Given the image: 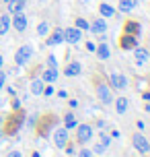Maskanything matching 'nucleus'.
I'll use <instances>...</instances> for the list:
<instances>
[{"label":"nucleus","mask_w":150,"mask_h":157,"mask_svg":"<svg viewBox=\"0 0 150 157\" xmlns=\"http://www.w3.org/2000/svg\"><path fill=\"white\" fill-rule=\"evenodd\" d=\"M31 56H33V48L31 46H21L19 48V52H16V56H15V60H16V64H27L29 60H31Z\"/></svg>","instance_id":"1"},{"label":"nucleus","mask_w":150,"mask_h":157,"mask_svg":"<svg viewBox=\"0 0 150 157\" xmlns=\"http://www.w3.org/2000/svg\"><path fill=\"white\" fill-rule=\"evenodd\" d=\"M54 143H55V147L64 149V147L68 145V130H66V128H60V130H55V132H54Z\"/></svg>","instance_id":"2"},{"label":"nucleus","mask_w":150,"mask_h":157,"mask_svg":"<svg viewBox=\"0 0 150 157\" xmlns=\"http://www.w3.org/2000/svg\"><path fill=\"white\" fill-rule=\"evenodd\" d=\"M134 147L140 151V153H148L150 143L146 141V136H142V134H134Z\"/></svg>","instance_id":"3"},{"label":"nucleus","mask_w":150,"mask_h":157,"mask_svg":"<svg viewBox=\"0 0 150 157\" xmlns=\"http://www.w3.org/2000/svg\"><path fill=\"white\" fill-rule=\"evenodd\" d=\"M10 25L15 27L16 31H25V29H27V17H25L23 13H15V19L10 21Z\"/></svg>","instance_id":"4"},{"label":"nucleus","mask_w":150,"mask_h":157,"mask_svg":"<svg viewBox=\"0 0 150 157\" xmlns=\"http://www.w3.org/2000/svg\"><path fill=\"white\" fill-rule=\"evenodd\" d=\"M76 136H78V141H80V143L91 141V139H93V128H91L88 124L78 126V132H76Z\"/></svg>","instance_id":"5"},{"label":"nucleus","mask_w":150,"mask_h":157,"mask_svg":"<svg viewBox=\"0 0 150 157\" xmlns=\"http://www.w3.org/2000/svg\"><path fill=\"white\" fill-rule=\"evenodd\" d=\"M111 85H113V89H126L127 78L123 75H119V72H111Z\"/></svg>","instance_id":"6"},{"label":"nucleus","mask_w":150,"mask_h":157,"mask_svg":"<svg viewBox=\"0 0 150 157\" xmlns=\"http://www.w3.org/2000/svg\"><path fill=\"white\" fill-rule=\"evenodd\" d=\"M97 95H99V99L103 103H111V91L107 85H99L97 87Z\"/></svg>","instance_id":"7"},{"label":"nucleus","mask_w":150,"mask_h":157,"mask_svg":"<svg viewBox=\"0 0 150 157\" xmlns=\"http://www.w3.org/2000/svg\"><path fill=\"white\" fill-rule=\"evenodd\" d=\"M64 39L68 41V44H76L80 39V29H74V27H70L68 31H64Z\"/></svg>","instance_id":"8"},{"label":"nucleus","mask_w":150,"mask_h":157,"mask_svg":"<svg viewBox=\"0 0 150 157\" xmlns=\"http://www.w3.org/2000/svg\"><path fill=\"white\" fill-rule=\"evenodd\" d=\"M60 41H64V31H62V29H55V31L52 33V37L48 39V44H49V46H58Z\"/></svg>","instance_id":"9"},{"label":"nucleus","mask_w":150,"mask_h":157,"mask_svg":"<svg viewBox=\"0 0 150 157\" xmlns=\"http://www.w3.org/2000/svg\"><path fill=\"white\" fill-rule=\"evenodd\" d=\"M55 78H58V71H55L54 66H52V68H48V71L41 75V81H45V83H54Z\"/></svg>","instance_id":"10"},{"label":"nucleus","mask_w":150,"mask_h":157,"mask_svg":"<svg viewBox=\"0 0 150 157\" xmlns=\"http://www.w3.org/2000/svg\"><path fill=\"white\" fill-rule=\"evenodd\" d=\"M25 6V0H8V10L10 13H21Z\"/></svg>","instance_id":"11"},{"label":"nucleus","mask_w":150,"mask_h":157,"mask_svg":"<svg viewBox=\"0 0 150 157\" xmlns=\"http://www.w3.org/2000/svg\"><path fill=\"white\" fill-rule=\"evenodd\" d=\"M66 75H68V77H78L80 75V64L78 62H70L68 66H66Z\"/></svg>","instance_id":"12"},{"label":"nucleus","mask_w":150,"mask_h":157,"mask_svg":"<svg viewBox=\"0 0 150 157\" xmlns=\"http://www.w3.org/2000/svg\"><path fill=\"white\" fill-rule=\"evenodd\" d=\"M31 93L33 95H41V93H43V81H41V78L31 81Z\"/></svg>","instance_id":"13"},{"label":"nucleus","mask_w":150,"mask_h":157,"mask_svg":"<svg viewBox=\"0 0 150 157\" xmlns=\"http://www.w3.org/2000/svg\"><path fill=\"white\" fill-rule=\"evenodd\" d=\"M121 48H123V50H134L136 48V37L134 35H126V37L121 39Z\"/></svg>","instance_id":"14"},{"label":"nucleus","mask_w":150,"mask_h":157,"mask_svg":"<svg viewBox=\"0 0 150 157\" xmlns=\"http://www.w3.org/2000/svg\"><path fill=\"white\" fill-rule=\"evenodd\" d=\"M8 29H10V17L2 15V17H0V35H4Z\"/></svg>","instance_id":"15"},{"label":"nucleus","mask_w":150,"mask_h":157,"mask_svg":"<svg viewBox=\"0 0 150 157\" xmlns=\"http://www.w3.org/2000/svg\"><path fill=\"white\" fill-rule=\"evenodd\" d=\"M136 6V0H119V10L121 13H130Z\"/></svg>","instance_id":"16"},{"label":"nucleus","mask_w":150,"mask_h":157,"mask_svg":"<svg viewBox=\"0 0 150 157\" xmlns=\"http://www.w3.org/2000/svg\"><path fill=\"white\" fill-rule=\"evenodd\" d=\"M91 29L95 33H105V29H107V23L103 21V19H99V21H95V23L91 25Z\"/></svg>","instance_id":"17"},{"label":"nucleus","mask_w":150,"mask_h":157,"mask_svg":"<svg viewBox=\"0 0 150 157\" xmlns=\"http://www.w3.org/2000/svg\"><path fill=\"white\" fill-rule=\"evenodd\" d=\"M99 10H101V17H113L115 15V8L111 6V4H101Z\"/></svg>","instance_id":"18"},{"label":"nucleus","mask_w":150,"mask_h":157,"mask_svg":"<svg viewBox=\"0 0 150 157\" xmlns=\"http://www.w3.org/2000/svg\"><path fill=\"white\" fill-rule=\"evenodd\" d=\"M115 110H117V114H126V110H127V99H126V97H119V99H117Z\"/></svg>","instance_id":"19"},{"label":"nucleus","mask_w":150,"mask_h":157,"mask_svg":"<svg viewBox=\"0 0 150 157\" xmlns=\"http://www.w3.org/2000/svg\"><path fill=\"white\" fill-rule=\"evenodd\" d=\"M134 50H136V60H138V62H146L148 52H146V50H142V48H134Z\"/></svg>","instance_id":"20"},{"label":"nucleus","mask_w":150,"mask_h":157,"mask_svg":"<svg viewBox=\"0 0 150 157\" xmlns=\"http://www.w3.org/2000/svg\"><path fill=\"white\" fill-rule=\"evenodd\" d=\"M97 54L101 56L103 60H107V58H109V46H105V44H101V46L97 48Z\"/></svg>","instance_id":"21"},{"label":"nucleus","mask_w":150,"mask_h":157,"mask_svg":"<svg viewBox=\"0 0 150 157\" xmlns=\"http://www.w3.org/2000/svg\"><path fill=\"white\" fill-rule=\"evenodd\" d=\"M107 147H109V139H107V136H103V141L95 147V151H97V153H103V151L107 149Z\"/></svg>","instance_id":"22"},{"label":"nucleus","mask_w":150,"mask_h":157,"mask_svg":"<svg viewBox=\"0 0 150 157\" xmlns=\"http://www.w3.org/2000/svg\"><path fill=\"white\" fill-rule=\"evenodd\" d=\"M64 122H66V128H74V126H76V118L72 116V114H66Z\"/></svg>","instance_id":"23"},{"label":"nucleus","mask_w":150,"mask_h":157,"mask_svg":"<svg viewBox=\"0 0 150 157\" xmlns=\"http://www.w3.org/2000/svg\"><path fill=\"white\" fill-rule=\"evenodd\" d=\"M76 29H91V25L84 19H76Z\"/></svg>","instance_id":"24"},{"label":"nucleus","mask_w":150,"mask_h":157,"mask_svg":"<svg viewBox=\"0 0 150 157\" xmlns=\"http://www.w3.org/2000/svg\"><path fill=\"white\" fill-rule=\"evenodd\" d=\"M127 31H130V33H138V31H140V25H138V23H134V21H132V23H127Z\"/></svg>","instance_id":"25"},{"label":"nucleus","mask_w":150,"mask_h":157,"mask_svg":"<svg viewBox=\"0 0 150 157\" xmlns=\"http://www.w3.org/2000/svg\"><path fill=\"white\" fill-rule=\"evenodd\" d=\"M48 29H49L48 23H41L39 27H37V33H39V35H45V33H48Z\"/></svg>","instance_id":"26"},{"label":"nucleus","mask_w":150,"mask_h":157,"mask_svg":"<svg viewBox=\"0 0 150 157\" xmlns=\"http://www.w3.org/2000/svg\"><path fill=\"white\" fill-rule=\"evenodd\" d=\"M78 157H93V153H91L88 149H82V151L78 153Z\"/></svg>","instance_id":"27"},{"label":"nucleus","mask_w":150,"mask_h":157,"mask_svg":"<svg viewBox=\"0 0 150 157\" xmlns=\"http://www.w3.org/2000/svg\"><path fill=\"white\" fill-rule=\"evenodd\" d=\"M4 81H6V75H4V72H0V89L4 87Z\"/></svg>","instance_id":"28"},{"label":"nucleus","mask_w":150,"mask_h":157,"mask_svg":"<svg viewBox=\"0 0 150 157\" xmlns=\"http://www.w3.org/2000/svg\"><path fill=\"white\" fill-rule=\"evenodd\" d=\"M43 93H45V95H52V93H54V89H52V87H48V89L43 87Z\"/></svg>","instance_id":"29"},{"label":"nucleus","mask_w":150,"mask_h":157,"mask_svg":"<svg viewBox=\"0 0 150 157\" xmlns=\"http://www.w3.org/2000/svg\"><path fill=\"white\" fill-rule=\"evenodd\" d=\"M48 62H49V66H54V68H55V58H54V56H49Z\"/></svg>","instance_id":"30"},{"label":"nucleus","mask_w":150,"mask_h":157,"mask_svg":"<svg viewBox=\"0 0 150 157\" xmlns=\"http://www.w3.org/2000/svg\"><path fill=\"white\" fill-rule=\"evenodd\" d=\"M8 157H23V155H21L19 151H12V153H8Z\"/></svg>","instance_id":"31"},{"label":"nucleus","mask_w":150,"mask_h":157,"mask_svg":"<svg viewBox=\"0 0 150 157\" xmlns=\"http://www.w3.org/2000/svg\"><path fill=\"white\" fill-rule=\"evenodd\" d=\"M0 68H2V56H0Z\"/></svg>","instance_id":"32"},{"label":"nucleus","mask_w":150,"mask_h":157,"mask_svg":"<svg viewBox=\"0 0 150 157\" xmlns=\"http://www.w3.org/2000/svg\"><path fill=\"white\" fill-rule=\"evenodd\" d=\"M4 2H8V0H4Z\"/></svg>","instance_id":"33"},{"label":"nucleus","mask_w":150,"mask_h":157,"mask_svg":"<svg viewBox=\"0 0 150 157\" xmlns=\"http://www.w3.org/2000/svg\"><path fill=\"white\" fill-rule=\"evenodd\" d=\"M0 122H2V120H0Z\"/></svg>","instance_id":"34"}]
</instances>
